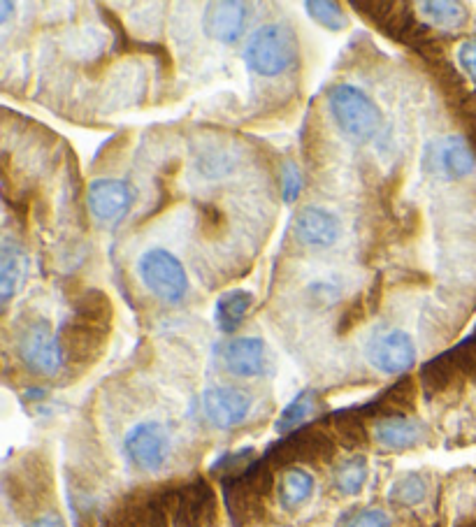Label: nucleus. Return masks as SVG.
I'll return each instance as SVG.
<instances>
[{
    "label": "nucleus",
    "mask_w": 476,
    "mask_h": 527,
    "mask_svg": "<svg viewBox=\"0 0 476 527\" xmlns=\"http://www.w3.org/2000/svg\"><path fill=\"white\" fill-rule=\"evenodd\" d=\"M223 365L230 374L240 379L261 377L268 367V353H265L263 339L258 337H237L223 349Z\"/></svg>",
    "instance_id": "nucleus-10"
},
{
    "label": "nucleus",
    "mask_w": 476,
    "mask_h": 527,
    "mask_svg": "<svg viewBox=\"0 0 476 527\" xmlns=\"http://www.w3.org/2000/svg\"><path fill=\"white\" fill-rule=\"evenodd\" d=\"M425 493H428V483L421 474H405L388 488V500L400 504V507H414L425 500Z\"/></svg>",
    "instance_id": "nucleus-18"
},
{
    "label": "nucleus",
    "mask_w": 476,
    "mask_h": 527,
    "mask_svg": "<svg viewBox=\"0 0 476 527\" xmlns=\"http://www.w3.org/2000/svg\"><path fill=\"white\" fill-rule=\"evenodd\" d=\"M205 33L223 45L240 40L247 26V7L242 3H209L203 19Z\"/></svg>",
    "instance_id": "nucleus-11"
},
{
    "label": "nucleus",
    "mask_w": 476,
    "mask_h": 527,
    "mask_svg": "<svg viewBox=\"0 0 476 527\" xmlns=\"http://www.w3.org/2000/svg\"><path fill=\"white\" fill-rule=\"evenodd\" d=\"M312 411H314V395L312 393L298 395L279 414V418H277V432H281V435H286V432L295 430L298 425H302L309 416H312Z\"/></svg>",
    "instance_id": "nucleus-20"
},
{
    "label": "nucleus",
    "mask_w": 476,
    "mask_h": 527,
    "mask_svg": "<svg viewBox=\"0 0 476 527\" xmlns=\"http://www.w3.org/2000/svg\"><path fill=\"white\" fill-rule=\"evenodd\" d=\"M421 10H423V17L428 19L432 26L444 28V31L460 28L467 19L465 7L458 3H423Z\"/></svg>",
    "instance_id": "nucleus-19"
},
{
    "label": "nucleus",
    "mask_w": 476,
    "mask_h": 527,
    "mask_svg": "<svg viewBox=\"0 0 476 527\" xmlns=\"http://www.w3.org/2000/svg\"><path fill=\"white\" fill-rule=\"evenodd\" d=\"M367 476H370L367 460L363 456H353L337 467L335 488L340 490L342 495H358L367 483Z\"/></svg>",
    "instance_id": "nucleus-17"
},
{
    "label": "nucleus",
    "mask_w": 476,
    "mask_h": 527,
    "mask_svg": "<svg viewBox=\"0 0 476 527\" xmlns=\"http://www.w3.org/2000/svg\"><path fill=\"white\" fill-rule=\"evenodd\" d=\"M26 527H66V525H63L59 516H40L38 521H33L31 525H26Z\"/></svg>",
    "instance_id": "nucleus-25"
},
{
    "label": "nucleus",
    "mask_w": 476,
    "mask_h": 527,
    "mask_svg": "<svg viewBox=\"0 0 476 527\" xmlns=\"http://www.w3.org/2000/svg\"><path fill=\"white\" fill-rule=\"evenodd\" d=\"M342 223L326 207L307 205L298 212L295 219V237L309 249H328L340 240Z\"/></svg>",
    "instance_id": "nucleus-9"
},
{
    "label": "nucleus",
    "mask_w": 476,
    "mask_h": 527,
    "mask_svg": "<svg viewBox=\"0 0 476 527\" xmlns=\"http://www.w3.org/2000/svg\"><path fill=\"white\" fill-rule=\"evenodd\" d=\"M251 395L242 388L233 386H212L200 397V409L209 425L219 430H233L242 425L251 414Z\"/></svg>",
    "instance_id": "nucleus-5"
},
{
    "label": "nucleus",
    "mask_w": 476,
    "mask_h": 527,
    "mask_svg": "<svg viewBox=\"0 0 476 527\" xmlns=\"http://www.w3.org/2000/svg\"><path fill=\"white\" fill-rule=\"evenodd\" d=\"M24 272H26V254L19 249V244L5 240L3 251H0V295H3V302L10 300L14 291H17Z\"/></svg>",
    "instance_id": "nucleus-14"
},
{
    "label": "nucleus",
    "mask_w": 476,
    "mask_h": 527,
    "mask_svg": "<svg viewBox=\"0 0 476 527\" xmlns=\"http://www.w3.org/2000/svg\"><path fill=\"white\" fill-rule=\"evenodd\" d=\"M314 493V476L307 472V469L293 467L284 472L281 476V486H279V500L281 507L293 511L300 509L309 497Z\"/></svg>",
    "instance_id": "nucleus-15"
},
{
    "label": "nucleus",
    "mask_w": 476,
    "mask_h": 527,
    "mask_svg": "<svg viewBox=\"0 0 476 527\" xmlns=\"http://www.w3.org/2000/svg\"><path fill=\"white\" fill-rule=\"evenodd\" d=\"M458 63L460 68L467 72V77L476 84V38L465 40L463 45L458 47Z\"/></svg>",
    "instance_id": "nucleus-23"
},
{
    "label": "nucleus",
    "mask_w": 476,
    "mask_h": 527,
    "mask_svg": "<svg viewBox=\"0 0 476 527\" xmlns=\"http://www.w3.org/2000/svg\"><path fill=\"white\" fill-rule=\"evenodd\" d=\"M437 168L446 179H463L476 168L474 154L460 137H449L437 151Z\"/></svg>",
    "instance_id": "nucleus-13"
},
{
    "label": "nucleus",
    "mask_w": 476,
    "mask_h": 527,
    "mask_svg": "<svg viewBox=\"0 0 476 527\" xmlns=\"http://www.w3.org/2000/svg\"><path fill=\"white\" fill-rule=\"evenodd\" d=\"M425 435V428L416 418L407 416H388L374 425V439L379 446L391 451L414 449Z\"/></svg>",
    "instance_id": "nucleus-12"
},
{
    "label": "nucleus",
    "mask_w": 476,
    "mask_h": 527,
    "mask_svg": "<svg viewBox=\"0 0 476 527\" xmlns=\"http://www.w3.org/2000/svg\"><path fill=\"white\" fill-rule=\"evenodd\" d=\"M170 432L158 421L135 423L124 437V453L128 462L140 472L154 474L163 469L170 456Z\"/></svg>",
    "instance_id": "nucleus-4"
},
{
    "label": "nucleus",
    "mask_w": 476,
    "mask_h": 527,
    "mask_svg": "<svg viewBox=\"0 0 476 527\" xmlns=\"http://www.w3.org/2000/svg\"><path fill=\"white\" fill-rule=\"evenodd\" d=\"M328 107L337 128L353 142H370L384 126L379 105L360 86H333L328 91Z\"/></svg>",
    "instance_id": "nucleus-1"
},
{
    "label": "nucleus",
    "mask_w": 476,
    "mask_h": 527,
    "mask_svg": "<svg viewBox=\"0 0 476 527\" xmlns=\"http://www.w3.org/2000/svg\"><path fill=\"white\" fill-rule=\"evenodd\" d=\"M298 191H300V172H298V168H293V165H288L286 172H284V193H286V200H293V196Z\"/></svg>",
    "instance_id": "nucleus-24"
},
{
    "label": "nucleus",
    "mask_w": 476,
    "mask_h": 527,
    "mask_svg": "<svg viewBox=\"0 0 476 527\" xmlns=\"http://www.w3.org/2000/svg\"><path fill=\"white\" fill-rule=\"evenodd\" d=\"M309 17H312L316 24L326 26L328 31H344L349 26V17L342 10L340 3H307Z\"/></svg>",
    "instance_id": "nucleus-21"
},
{
    "label": "nucleus",
    "mask_w": 476,
    "mask_h": 527,
    "mask_svg": "<svg viewBox=\"0 0 476 527\" xmlns=\"http://www.w3.org/2000/svg\"><path fill=\"white\" fill-rule=\"evenodd\" d=\"M86 200H89L93 219L105 226H117L135 205V189L121 179H96L89 186Z\"/></svg>",
    "instance_id": "nucleus-6"
},
{
    "label": "nucleus",
    "mask_w": 476,
    "mask_h": 527,
    "mask_svg": "<svg viewBox=\"0 0 476 527\" xmlns=\"http://www.w3.org/2000/svg\"><path fill=\"white\" fill-rule=\"evenodd\" d=\"M142 284L163 302H179L189 291V274L182 261L168 249H149L137 261Z\"/></svg>",
    "instance_id": "nucleus-3"
},
{
    "label": "nucleus",
    "mask_w": 476,
    "mask_h": 527,
    "mask_svg": "<svg viewBox=\"0 0 476 527\" xmlns=\"http://www.w3.org/2000/svg\"><path fill=\"white\" fill-rule=\"evenodd\" d=\"M21 360L42 377H54L63 365V349L49 323L38 321L26 328L19 342Z\"/></svg>",
    "instance_id": "nucleus-7"
},
{
    "label": "nucleus",
    "mask_w": 476,
    "mask_h": 527,
    "mask_svg": "<svg viewBox=\"0 0 476 527\" xmlns=\"http://www.w3.org/2000/svg\"><path fill=\"white\" fill-rule=\"evenodd\" d=\"M251 305H254V295L249 291H230L221 295L216 302V321H219L221 330L230 332L240 326Z\"/></svg>",
    "instance_id": "nucleus-16"
},
{
    "label": "nucleus",
    "mask_w": 476,
    "mask_h": 527,
    "mask_svg": "<svg viewBox=\"0 0 476 527\" xmlns=\"http://www.w3.org/2000/svg\"><path fill=\"white\" fill-rule=\"evenodd\" d=\"M367 360L381 374H402L416 363V344L405 330H386L367 346Z\"/></svg>",
    "instance_id": "nucleus-8"
},
{
    "label": "nucleus",
    "mask_w": 476,
    "mask_h": 527,
    "mask_svg": "<svg viewBox=\"0 0 476 527\" xmlns=\"http://www.w3.org/2000/svg\"><path fill=\"white\" fill-rule=\"evenodd\" d=\"M346 527H391V518L381 509H363L351 518Z\"/></svg>",
    "instance_id": "nucleus-22"
},
{
    "label": "nucleus",
    "mask_w": 476,
    "mask_h": 527,
    "mask_svg": "<svg viewBox=\"0 0 476 527\" xmlns=\"http://www.w3.org/2000/svg\"><path fill=\"white\" fill-rule=\"evenodd\" d=\"M244 63L261 77H279L298 61V38L291 28L265 24L251 33L244 45Z\"/></svg>",
    "instance_id": "nucleus-2"
}]
</instances>
